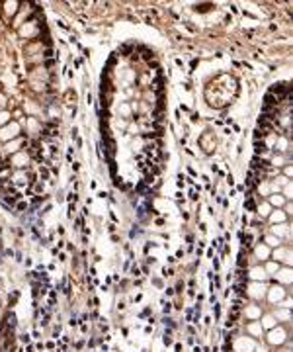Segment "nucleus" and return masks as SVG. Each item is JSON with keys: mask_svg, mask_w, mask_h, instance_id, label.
<instances>
[{"mask_svg": "<svg viewBox=\"0 0 293 352\" xmlns=\"http://www.w3.org/2000/svg\"><path fill=\"white\" fill-rule=\"evenodd\" d=\"M35 192H43V184H35Z\"/></svg>", "mask_w": 293, "mask_h": 352, "instance_id": "obj_7", "label": "nucleus"}, {"mask_svg": "<svg viewBox=\"0 0 293 352\" xmlns=\"http://www.w3.org/2000/svg\"><path fill=\"white\" fill-rule=\"evenodd\" d=\"M129 51H131L129 45H123V47H121V53H129Z\"/></svg>", "mask_w": 293, "mask_h": 352, "instance_id": "obj_6", "label": "nucleus"}, {"mask_svg": "<svg viewBox=\"0 0 293 352\" xmlns=\"http://www.w3.org/2000/svg\"><path fill=\"white\" fill-rule=\"evenodd\" d=\"M45 57H53V51H51V49H45Z\"/></svg>", "mask_w": 293, "mask_h": 352, "instance_id": "obj_8", "label": "nucleus"}, {"mask_svg": "<svg viewBox=\"0 0 293 352\" xmlns=\"http://www.w3.org/2000/svg\"><path fill=\"white\" fill-rule=\"evenodd\" d=\"M41 176L43 178H49V170L47 168H41Z\"/></svg>", "mask_w": 293, "mask_h": 352, "instance_id": "obj_4", "label": "nucleus"}, {"mask_svg": "<svg viewBox=\"0 0 293 352\" xmlns=\"http://www.w3.org/2000/svg\"><path fill=\"white\" fill-rule=\"evenodd\" d=\"M254 151H256V155H260L266 151V145H264V141H254Z\"/></svg>", "mask_w": 293, "mask_h": 352, "instance_id": "obj_1", "label": "nucleus"}, {"mask_svg": "<svg viewBox=\"0 0 293 352\" xmlns=\"http://www.w3.org/2000/svg\"><path fill=\"white\" fill-rule=\"evenodd\" d=\"M246 207H248V210H254V202H252V200H248V202H246Z\"/></svg>", "mask_w": 293, "mask_h": 352, "instance_id": "obj_5", "label": "nucleus"}, {"mask_svg": "<svg viewBox=\"0 0 293 352\" xmlns=\"http://www.w3.org/2000/svg\"><path fill=\"white\" fill-rule=\"evenodd\" d=\"M141 51L145 53L143 57H145V59H146V61H151V59H152V57H155V53H152V51H149V49H145V47H141Z\"/></svg>", "mask_w": 293, "mask_h": 352, "instance_id": "obj_3", "label": "nucleus"}, {"mask_svg": "<svg viewBox=\"0 0 293 352\" xmlns=\"http://www.w3.org/2000/svg\"><path fill=\"white\" fill-rule=\"evenodd\" d=\"M209 8H213V4H195V10L197 12H207Z\"/></svg>", "mask_w": 293, "mask_h": 352, "instance_id": "obj_2", "label": "nucleus"}]
</instances>
